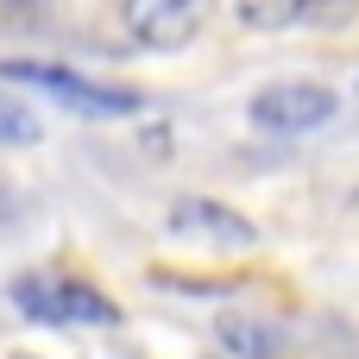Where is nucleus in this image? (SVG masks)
<instances>
[{
    "label": "nucleus",
    "mask_w": 359,
    "mask_h": 359,
    "mask_svg": "<svg viewBox=\"0 0 359 359\" xmlns=\"http://www.w3.org/2000/svg\"><path fill=\"white\" fill-rule=\"evenodd\" d=\"M0 76L38 82L44 95H57V101L76 107V114H133V107H139V95H126V88H95V82H82L76 69H57V63H0Z\"/></svg>",
    "instance_id": "7ed1b4c3"
},
{
    "label": "nucleus",
    "mask_w": 359,
    "mask_h": 359,
    "mask_svg": "<svg viewBox=\"0 0 359 359\" xmlns=\"http://www.w3.org/2000/svg\"><path fill=\"white\" fill-rule=\"evenodd\" d=\"M334 107H341V101H334L328 82H271V88L252 95L246 120H252L259 133H309V126H328Z\"/></svg>",
    "instance_id": "f03ea898"
},
{
    "label": "nucleus",
    "mask_w": 359,
    "mask_h": 359,
    "mask_svg": "<svg viewBox=\"0 0 359 359\" xmlns=\"http://www.w3.org/2000/svg\"><path fill=\"white\" fill-rule=\"evenodd\" d=\"M0 139H13V145H32V139H38V120H32L25 107L0 101Z\"/></svg>",
    "instance_id": "6e6552de"
},
{
    "label": "nucleus",
    "mask_w": 359,
    "mask_h": 359,
    "mask_svg": "<svg viewBox=\"0 0 359 359\" xmlns=\"http://www.w3.org/2000/svg\"><path fill=\"white\" fill-rule=\"evenodd\" d=\"M221 341H227V353L240 359H271V334H259V328H246V322H221Z\"/></svg>",
    "instance_id": "0eeeda50"
},
{
    "label": "nucleus",
    "mask_w": 359,
    "mask_h": 359,
    "mask_svg": "<svg viewBox=\"0 0 359 359\" xmlns=\"http://www.w3.org/2000/svg\"><path fill=\"white\" fill-rule=\"evenodd\" d=\"M13 303H19V316H32V322H44V328H76V322L114 328V322H120V309H114L101 290L76 284V278H19V284H13Z\"/></svg>",
    "instance_id": "f257e3e1"
},
{
    "label": "nucleus",
    "mask_w": 359,
    "mask_h": 359,
    "mask_svg": "<svg viewBox=\"0 0 359 359\" xmlns=\"http://www.w3.org/2000/svg\"><path fill=\"white\" fill-rule=\"evenodd\" d=\"M170 227H177L183 240H208V246H227V252L259 246V233H252L246 215H233V208H221V202H202V196H183V202L170 208Z\"/></svg>",
    "instance_id": "39448f33"
},
{
    "label": "nucleus",
    "mask_w": 359,
    "mask_h": 359,
    "mask_svg": "<svg viewBox=\"0 0 359 359\" xmlns=\"http://www.w3.org/2000/svg\"><path fill=\"white\" fill-rule=\"evenodd\" d=\"M309 13H316V0H246L240 6L246 25H290V19H309Z\"/></svg>",
    "instance_id": "423d86ee"
},
{
    "label": "nucleus",
    "mask_w": 359,
    "mask_h": 359,
    "mask_svg": "<svg viewBox=\"0 0 359 359\" xmlns=\"http://www.w3.org/2000/svg\"><path fill=\"white\" fill-rule=\"evenodd\" d=\"M215 0H126V25L145 50H177L202 32Z\"/></svg>",
    "instance_id": "20e7f679"
}]
</instances>
